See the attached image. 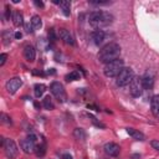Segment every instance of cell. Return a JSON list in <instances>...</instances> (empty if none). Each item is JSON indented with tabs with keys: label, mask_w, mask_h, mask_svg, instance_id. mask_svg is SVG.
Returning <instances> with one entry per match:
<instances>
[{
	"label": "cell",
	"mask_w": 159,
	"mask_h": 159,
	"mask_svg": "<svg viewBox=\"0 0 159 159\" xmlns=\"http://www.w3.org/2000/svg\"><path fill=\"white\" fill-rule=\"evenodd\" d=\"M45 91H46V86H45L43 83H37V84H35V87H34V92H35V96H36L37 98H40V97L45 93Z\"/></svg>",
	"instance_id": "18"
},
{
	"label": "cell",
	"mask_w": 159,
	"mask_h": 159,
	"mask_svg": "<svg viewBox=\"0 0 159 159\" xmlns=\"http://www.w3.org/2000/svg\"><path fill=\"white\" fill-rule=\"evenodd\" d=\"M150 108H152V113L154 114V117L159 118V94L153 96L150 101Z\"/></svg>",
	"instance_id": "15"
},
{
	"label": "cell",
	"mask_w": 159,
	"mask_h": 159,
	"mask_svg": "<svg viewBox=\"0 0 159 159\" xmlns=\"http://www.w3.org/2000/svg\"><path fill=\"white\" fill-rule=\"evenodd\" d=\"M25 29H26V32H32L34 30V27H32V25H31V22H29V24H25Z\"/></svg>",
	"instance_id": "32"
},
{
	"label": "cell",
	"mask_w": 159,
	"mask_h": 159,
	"mask_svg": "<svg viewBox=\"0 0 159 159\" xmlns=\"http://www.w3.org/2000/svg\"><path fill=\"white\" fill-rule=\"evenodd\" d=\"M48 40L51 42L56 41V34H55V30L53 29H50V31H48Z\"/></svg>",
	"instance_id": "28"
},
{
	"label": "cell",
	"mask_w": 159,
	"mask_h": 159,
	"mask_svg": "<svg viewBox=\"0 0 159 159\" xmlns=\"http://www.w3.org/2000/svg\"><path fill=\"white\" fill-rule=\"evenodd\" d=\"M73 137H75L76 139H78V140H83V139L86 138V133H84V130H83L82 128H75V130H73Z\"/></svg>",
	"instance_id": "21"
},
{
	"label": "cell",
	"mask_w": 159,
	"mask_h": 159,
	"mask_svg": "<svg viewBox=\"0 0 159 159\" xmlns=\"http://www.w3.org/2000/svg\"><path fill=\"white\" fill-rule=\"evenodd\" d=\"M31 25H32V27L34 29H36V30H39V29H41V26H42V21H41V17L39 16V15H34L32 17H31Z\"/></svg>",
	"instance_id": "19"
},
{
	"label": "cell",
	"mask_w": 159,
	"mask_h": 159,
	"mask_svg": "<svg viewBox=\"0 0 159 159\" xmlns=\"http://www.w3.org/2000/svg\"><path fill=\"white\" fill-rule=\"evenodd\" d=\"M62 159H72V155H70V154H63V155H62Z\"/></svg>",
	"instance_id": "37"
},
{
	"label": "cell",
	"mask_w": 159,
	"mask_h": 159,
	"mask_svg": "<svg viewBox=\"0 0 159 159\" xmlns=\"http://www.w3.org/2000/svg\"><path fill=\"white\" fill-rule=\"evenodd\" d=\"M14 36H15V39H21V37H22V34H21L20 31H16Z\"/></svg>",
	"instance_id": "36"
},
{
	"label": "cell",
	"mask_w": 159,
	"mask_h": 159,
	"mask_svg": "<svg viewBox=\"0 0 159 159\" xmlns=\"http://www.w3.org/2000/svg\"><path fill=\"white\" fill-rule=\"evenodd\" d=\"M42 106H43L46 109H48V111H51V109H53V108H55V104L52 103V99H51V97H50V96H46V97L43 98Z\"/></svg>",
	"instance_id": "23"
},
{
	"label": "cell",
	"mask_w": 159,
	"mask_h": 159,
	"mask_svg": "<svg viewBox=\"0 0 159 159\" xmlns=\"http://www.w3.org/2000/svg\"><path fill=\"white\" fill-rule=\"evenodd\" d=\"M70 6H71L70 1H67V0H61V1H60V7L62 9V11H63V14H65L66 16L70 15Z\"/></svg>",
	"instance_id": "20"
},
{
	"label": "cell",
	"mask_w": 159,
	"mask_h": 159,
	"mask_svg": "<svg viewBox=\"0 0 159 159\" xmlns=\"http://www.w3.org/2000/svg\"><path fill=\"white\" fill-rule=\"evenodd\" d=\"M134 71L130 68V67H123V70L119 72V75L117 76V80H116V83L117 86L119 87H124V86H128L133 78H134Z\"/></svg>",
	"instance_id": "4"
},
{
	"label": "cell",
	"mask_w": 159,
	"mask_h": 159,
	"mask_svg": "<svg viewBox=\"0 0 159 159\" xmlns=\"http://www.w3.org/2000/svg\"><path fill=\"white\" fill-rule=\"evenodd\" d=\"M104 152H106V154H108L109 157H117L118 154H119V152H120V148H119V145L117 144V143H113V142H109V143H107L106 145H104Z\"/></svg>",
	"instance_id": "10"
},
{
	"label": "cell",
	"mask_w": 159,
	"mask_h": 159,
	"mask_svg": "<svg viewBox=\"0 0 159 159\" xmlns=\"http://www.w3.org/2000/svg\"><path fill=\"white\" fill-rule=\"evenodd\" d=\"M35 153L37 157H43L45 153H46V149H45V145L41 144V145H36V149H35Z\"/></svg>",
	"instance_id": "25"
},
{
	"label": "cell",
	"mask_w": 159,
	"mask_h": 159,
	"mask_svg": "<svg viewBox=\"0 0 159 159\" xmlns=\"http://www.w3.org/2000/svg\"><path fill=\"white\" fill-rule=\"evenodd\" d=\"M58 37H60L65 43H67V45H73V43H75L72 35H71L70 31L66 30V29H60V30H58Z\"/></svg>",
	"instance_id": "11"
},
{
	"label": "cell",
	"mask_w": 159,
	"mask_h": 159,
	"mask_svg": "<svg viewBox=\"0 0 159 159\" xmlns=\"http://www.w3.org/2000/svg\"><path fill=\"white\" fill-rule=\"evenodd\" d=\"M27 138H29V139H30V140H32V142H34V143H35V142H36V140H37V137H36V135H35V134H34V133H31V134H29V137H27Z\"/></svg>",
	"instance_id": "34"
},
{
	"label": "cell",
	"mask_w": 159,
	"mask_h": 159,
	"mask_svg": "<svg viewBox=\"0 0 159 159\" xmlns=\"http://www.w3.org/2000/svg\"><path fill=\"white\" fill-rule=\"evenodd\" d=\"M88 117L91 118V120H92V122H93V123H94V124H96L97 127H101V128H104V125H103V124H102L101 122H98V120H97V118H94V117H93L92 114H88Z\"/></svg>",
	"instance_id": "29"
},
{
	"label": "cell",
	"mask_w": 159,
	"mask_h": 159,
	"mask_svg": "<svg viewBox=\"0 0 159 159\" xmlns=\"http://www.w3.org/2000/svg\"><path fill=\"white\" fill-rule=\"evenodd\" d=\"M50 91H51V93H52L60 102H65V101H66V91H65L62 83H60V82H57V81L52 82V83L50 84Z\"/></svg>",
	"instance_id": "6"
},
{
	"label": "cell",
	"mask_w": 159,
	"mask_h": 159,
	"mask_svg": "<svg viewBox=\"0 0 159 159\" xmlns=\"http://www.w3.org/2000/svg\"><path fill=\"white\" fill-rule=\"evenodd\" d=\"M4 152H5V155L7 159H15L16 155H17V145L15 143L14 139L11 138H5V142H4Z\"/></svg>",
	"instance_id": "5"
},
{
	"label": "cell",
	"mask_w": 159,
	"mask_h": 159,
	"mask_svg": "<svg viewBox=\"0 0 159 159\" xmlns=\"http://www.w3.org/2000/svg\"><path fill=\"white\" fill-rule=\"evenodd\" d=\"M80 72H77V71H72V72H70L67 76H66V80L67 81H77V80H80Z\"/></svg>",
	"instance_id": "24"
},
{
	"label": "cell",
	"mask_w": 159,
	"mask_h": 159,
	"mask_svg": "<svg viewBox=\"0 0 159 159\" xmlns=\"http://www.w3.org/2000/svg\"><path fill=\"white\" fill-rule=\"evenodd\" d=\"M91 37H92L93 42H94L97 46H99V45H101V43L104 41L106 34H104V31H103V30H94V31H92Z\"/></svg>",
	"instance_id": "13"
},
{
	"label": "cell",
	"mask_w": 159,
	"mask_h": 159,
	"mask_svg": "<svg viewBox=\"0 0 159 159\" xmlns=\"http://www.w3.org/2000/svg\"><path fill=\"white\" fill-rule=\"evenodd\" d=\"M127 133H128L132 138H134V139H137V140H144V138H145L142 132H139L138 129H134V128H127Z\"/></svg>",
	"instance_id": "16"
},
{
	"label": "cell",
	"mask_w": 159,
	"mask_h": 159,
	"mask_svg": "<svg viewBox=\"0 0 159 159\" xmlns=\"http://www.w3.org/2000/svg\"><path fill=\"white\" fill-rule=\"evenodd\" d=\"M34 4H35L36 6H39V7H43V2H42V1H39V0H35V1H34Z\"/></svg>",
	"instance_id": "35"
},
{
	"label": "cell",
	"mask_w": 159,
	"mask_h": 159,
	"mask_svg": "<svg viewBox=\"0 0 159 159\" xmlns=\"http://www.w3.org/2000/svg\"><path fill=\"white\" fill-rule=\"evenodd\" d=\"M1 122L5 124H11V118L9 116H6L5 113H1Z\"/></svg>",
	"instance_id": "27"
},
{
	"label": "cell",
	"mask_w": 159,
	"mask_h": 159,
	"mask_svg": "<svg viewBox=\"0 0 159 159\" xmlns=\"http://www.w3.org/2000/svg\"><path fill=\"white\" fill-rule=\"evenodd\" d=\"M10 16L12 17V14H11V10H10V6L7 5L5 7V14H4V19L5 20H10Z\"/></svg>",
	"instance_id": "26"
},
{
	"label": "cell",
	"mask_w": 159,
	"mask_h": 159,
	"mask_svg": "<svg viewBox=\"0 0 159 159\" xmlns=\"http://www.w3.org/2000/svg\"><path fill=\"white\" fill-rule=\"evenodd\" d=\"M32 75H35V76H45V73L42 71H37V70H32Z\"/></svg>",
	"instance_id": "33"
},
{
	"label": "cell",
	"mask_w": 159,
	"mask_h": 159,
	"mask_svg": "<svg viewBox=\"0 0 159 159\" xmlns=\"http://www.w3.org/2000/svg\"><path fill=\"white\" fill-rule=\"evenodd\" d=\"M123 65H124L123 60L118 58V60H116V61H112V62L107 63V65L104 66V68H103V72H104V75H106L107 77H109V78L117 77V76L119 75V72L123 70Z\"/></svg>",
	"instance_id": "3"
},
{
	"label": "cell",
	"mask_w": 159,
	"mask_h": 159,
	"mask_svg": "<svg viewBox=\"0 0 159 159\" xmlns=\"http://www.w3.org/2000/svg\"><path fill=\"white\" fill-rule=\"evenodd\" d=\"M1 37H2L4 45H9L11 42V31L10 30H4L2 34H1Z\"/></svg>",
	"instance_id": "22"
},
{
	"label": "cell",
	"mask_w": 159,
	"mask_h": 159,
	"mask_svg": "<svg viewBox=\"0 0 159 159\" xmlns=\"http://www.w3.org/2000/svg\"><path fill=\"white\" fill-rule=\"evenodd\" d=\"M47 73H51V75H52V73H55V70H53V68H51V70H48V71H47Z\"/></svg>",
	"instance_id": "38"
},
{
	"label": "cell",
	"mask_w": 159,
	"mask_h": 159,
	"mask_svg": "<svg viewBox=\"0 0 159 159\" xmlns=\"http://www.w3.org/2000/svg\"><path fill=\"white\" fill-rule=\"evenodd\" d=\"M24 56H25V58L29 62H34L35 61V57H36V50H35V47L31 46V45H26L25 48H24Z\"/></svg>",
	"instance_id": "12"
},
{
	"label": "cell",
	"mask_w": 159,
	"mask_h": 159,
	"mask_svg": "<svg viewBox=\"0 0 159 159\" xmlns=\"http://www.w3.org/2000/svg\"><path fill=\"white\" fill-rule=\"evenodd\" d=\"M88 22L96 27L97 30H101V27L107 26L113 22V15L107 11H92L88 16Z\"/></svg>",
	"instance_id": "2"
},
{
	"label": "cell",
	"mask_w": 159,
	"mask_h": 159,
	"mask_svg": "<svg viewBox=\"0 0 159 159\" xmlns=\"http://www.w3.org/2000/svg\"><path fill=\"white\" fill-rule=\"evenodd\" d=\"M142 78V84H143V88L144 89H150L153 87V83H154V78L152 75H149L148 72L140 77Z\"/></svg>",
	"instance_id": "14"
},
{
	"label": "cell",
	"mask_w": 159,
	"mask_h": 159,
	"mask_svg": "<svg viewBox=\"0 0 159 159\" xmlns=\"http://www.w3.org/2000/svg\"><path fill=\"white\" fill-rule=\"evenodd\" d=\"M120 55V46L116 42H111L106 46L102 47V50H99L98 52V60L103 63H109L112 61H116L119 58Z\"/></svg>",
	"instance_id": "1"
},
{
	"label": "cell",
	"mask_w": 159,
	"mask_h": 159,
	"mask_svg": "<svg viewBox=\"0 0 159 159\" xmlns=\"http://www.w3.org/2000/svg\"><path fill=\"white\" fill-rule=\"evenodd\" d=\"M143 84L140 77H134L133 81L129 83V92L133 97H140L143 93Z\"/></svg>",
	"instance_id": "7"
},
{
	"label": "cell",
	"mask_w": 159,
	"mask_h": 159,
	"mask_svg": "<svg viewBox=\"0 0 159 159\" xmlns=\"http://www.w3.org/2000/svg\"><path fill=\"white\" fill-rule=\"evenodd\" d=\"M20 148L22 149L24 153L31 154V153L35 152L36 145H35V143H34L32 140H30L29 138H25V139H21V140H20Z\"/></svg>",
	"instance_id": "9"
},
{
	"label": "cell",
	"mask_w": 159,
	"mask_h": 159,
	"mask_svg": "<svg viewBox=\"0 0 159 159\" xmlns=\"http://www.w3.org/2000/svg\"><path fill=\"white\" fill-rule=\"evenodd\" d=\"M21 86H22V80H21L20 77H12V78H10V80L6 82L5 88H6V91H7L10 94H14V93L17 92V89H19Z\"/></svg>",
	"instance_id": "8"
},
{
	"label": "cell",
	"mask_w": 159,
	"mask_h": 159,
	"mask_svg": "<svg viewBox=\"0 0 159 159\" xmlns=\"http://www.w3.org/2000/svg\"><path fill=\"white\" fill-rule=\"evenodd\" d=\"M6 58H7V55H6V53H1V55H0V66H4V65H5Z\"/></svg>",
	"instance_id": "31"
},
{
	"label": "cell",
	"mask_w": 159,
	"mask_h": 159,
	"mask_svg": "<svg viewBox=\"0 0 159 159\" xmlns=\"http://www.w3.org/2000/svg\"><path fill=\"white\" fill-rule=\"evenodd\" d=\"M89 4H92V5H106V4H108V1H101V0H91V1H89Z\"/></svg>",
	"instance_id": "30"
},
{
	"label": "cell",
	"mask_w": 159,
	"mask_h": 159,
	"mask_svg": "<svg viewBox=\"0 0 159 159\" xmlns=\"http://www.w3.org/2000/svg\"><path fill=\"white\" fill-rule=\"evenodd\" d=\"M12 22L15 26H22L24 25V17H22V14L19 12V11H15L12 14Z\"/></svg>",
	"instance_id": "17"
}]
</instances>
